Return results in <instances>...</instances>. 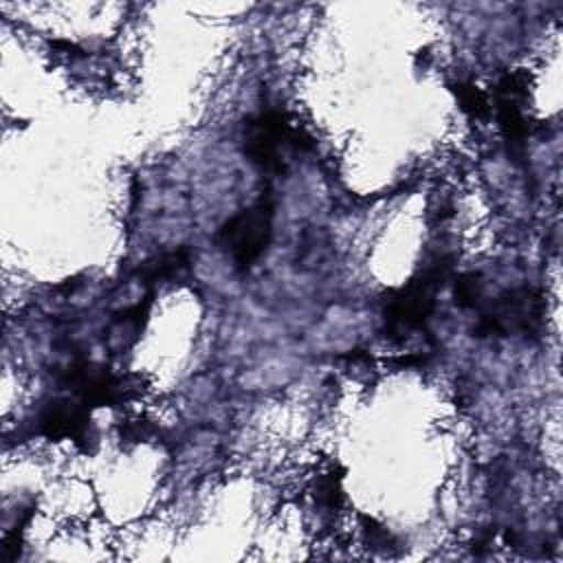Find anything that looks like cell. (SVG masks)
<instances>
[{
	"label": "cell",
	"mask_w": 563,
	"mask_h": 563,
	"mask_svg": "<svg viewBox=\"0 0 563 563\" xmlns=\"http://www.w3.org/2000/svg\"><path fill=\"white\" fill-rule=\"evenodd\" d=\"M273 235V202L262 196L255 205L233 216L220 231V240L240 268H249L268 246Z\"/></svg>",
	"instance_id": "cell-1"
},
{
	"label": "cell",
	"mask_w": 563,
	"mask_h": 563,
	"mask_svg": "<svg viewBox=\"0 0 563 563\" xmlns=\"http://www.w3.org/2000/svg\"><path fill=\"white\" fill-rule=\"evenodd\" d=\"M301 139V130L290 125L279 112H266L246 123L244 152L260 169L282 172L286 150H299L303 145Z\"/></svg>",
	"instance_id": "cell-2"
},
{
	"label": "cell",
	"mask_w": 563,
	"mask_h": 563,
	"mask_svg": "<svg viewBox=\"0 0 563 563\" xmlns=\"http://www.w3.org/2000/svg\"><path fill=\"white\" fill-rule=\"evenodd\" d=\"M442 266H435L420 277L411 279L387 306L385 321L389 334L405 336L407 332L422 328L433 310V297L442 284Z\"/></svg>",
	"instance_id": "cell-3"
},
{
	"label": "cell",
	"mask_w": 563,
	"mask_h": 563,
	"mask_svg": "<svg viewBox=\"0 0 563 563\" xmlns=\"http://www.w3.org/2000/svg\"><path fill=\"white\" fill-rule=\"evenodd\" d=\"M541 297L530 288H517L497 297L484 312L479 330L484 332H512L537 330L541 323Z\"/></svg>",
	"instance_id": "cell-4"
},
{
	"label": "cell",
	"mask_w": 563,
	"mask_h": 563,
	"mask_svg": "<svg viewBox=\"0 0 563 563\" xmlns=\"http://www.w3.org/2000/svg\"><path fill=\"white\" fill-rule=\"evenodd\" d=\"M40 427L44 435L53 440H81L88 433V413L79 405H73L68 400H55L44 409Z\"/></svg>",
	"instance_id": "cell-5"
},
{
	"label": "cell",
	"mask_w": 563,
	"mask_h": 563,
	"mask_svg": "<svg viewBox=\"0 0 563 563\" xmlns=\"http://www.w3.org/2000/svg\"><path fill=\"white\" fill-rule=\"evenodd\" d=\"M457 99L464 112H468L471 117H482L488 110L486 97L475 88V86H457Z\"/></svg>",
	"instance_id": "cell-6"
},
{
	"label": "cell",
	"mask_w": 563,
	"mask_h": 563,
	"mask_svg": "<svg viewBox=\"0 0 563 563\" xmlns=\"http://www.w3.org/2000/svg\"><path fill=\"white\" fill-rule=\"evenodd\" d=\"M482 297V282L477 275H462L460 282H455V301L460 306H475Z\"/></svg>",
	"instance_id": "cell-7"
}]
</instances>
